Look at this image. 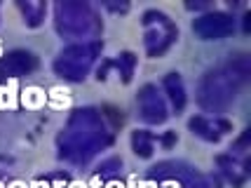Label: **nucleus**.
<instances>
[{
    "label": "nucleus",
    "mask_w": 251,
    "mask_h": 188,
    "mask_svg": "<svg viewBox=\"0 0 251 188\" xmlns=\"http://www.w3.org/2000/svg\"><path fill=\"white\" fill-rule=\"evenodd\" d=\"M19 106L28 108V111H40V108L47 106V92L40 87H35V85L22 89V94H19Z\"/></svg>",
    "instance_id": "obj_1"
},
{
    "label": "nucleus",
    "mask_w": 251,
    "mask_h": 188,
    "mask_svg": "<svg viewBox=\"0 0 251 188\" xmlns=\"http://www.w3.org/2000/svg\"><path fill=\"white\" fill-rule=\"evenodd\" d=\"M47 106H50V108H54V111H66V108H71V106H73L71 89L61 87V85L50 87V92H47Z\"/></svg>",
    "instance_id": "obj_2"
},
{
    "label": "nucleus",
    "mask_w": 251,
    "mask_h": 188,
    "mask_svg": "<svg viewBox=\"0 0 251 188\" xmlns=\"http://www.w3.org/2000/svg\"><path fill=\"white\" fill-rule=\"evenodd\" d=\"M5 89H7V111H19V108H22V106H19V94H22L19 80H17V78H10Z\"/></svg>",
    "instance_id": "obj_3"
},
{
    "label": "nucleus",
    "mask_w": 251,
    "mask_h": 188,
    "mask_svg": "<svg viewBox=\"0 0 251 188\" xmlns=\"http://www.w3.org/2000/svg\"><path fill=\"white\" fill-rule=\"evenodd\" d=\"M0 111H7V89H5V85H0Z\"/></svg>",
    "instance_id": "obj_4"
},
{
    "label": "nucleus",
    "mask_w": 251,
    "mask_h": 188,
    "mask_svg": "<svg viewBox=\"0 0 251 188\" xmlns=\"http://www.w3.org/2000/svg\"><path fill=\"white\" fill-rule=\"evenodd\" d=\"M87 188H103V184H101V177H99V174H94V177L87 181Z\"/></svg>",
    "instance_id": "obj_5"
},
{
    "label": "nucleus",
    "mask_w": 251,
    "mask_h": 188,
    "mask_svg": "<svg viewBox=\"0 0 251 188\" xmlns=\"http://www.w3.org/2000/svg\"><path fill=\"white\" fill-rule=\"evenodd\" d=\"M136 188H160V184L153 181V179H146V181H139V186Z\"/></svg>",
    "instance_id": "obj_6"
},
{
    "label": "nucleus",
    "mask_w": 251,
    "mask_h": 188,
    "mask_svg": "<svg viewBox=\"0 0 251 188\" xmlns=\"http://www.w3.org/2000/svg\"><path fill=\"white\" fill-rule=\"evenodd\" d=\"M5 188H28V184H26V181H22V179H14V181H10Z\"/></svg>",
    "instance_id": "obj_7"
},
{
    "label": "nucleus",
    "mask_w": 251,
    "mask_h": 188,
    "mask_svg": "<svg viewBox=\"0 0 251 188\" xmlns=\"http://www.w3.org/2000/svg\"><path fill=\"white\" fill-rule=\"evenodd\" d=\"M28 188H50V184H47V181H40V179H33L31 184H28Z\"/></svg>",
    "instance_id": "obj_8"
},
{
    "label": "nucleus",
    "mask_w": 251,
    "mask_h": 188,
    "mask_svg": "<svg viewBox=\"0 0 251 188\" xmlns=\"http://www.w3.org/2000/svg\"><path fill=\"white\" fill-rule=\"evenodd\" d=\"M136 186H139V177H136V174H129V181L125 184V188H136Z\"/></svg>",
    "instance_id": "obj_9"
},
{
    "label": "nucleus",
    "mask_w": 251,
    "mask_h": 188,
    "mask_svg": "<svg viewBox=\"0 0 251 188\" xmlns=\"http://www.w3.org/2000/svg\"><path fill=\"white\" fill-rule=\"evenodd\" d=\"M68 188H87V181H71V184H68Z\"/></svg>",
    "instance_id": "obj_10"
},
{
    "label": "nucleus",
    "mask_w": 251,
    "mask_h": 188,
    "mask_svg": "<svg viewBox=\"0 0 251 188\" xmlns=\"http://www.w3.org/2000/svg\"><path fill=\"white\" fill-rule=\"evenodd\" d=\"M103 188H125V184H120V181H108Z\"/></svg>",
    "instance_id": "obj_11"
},
{
    "label": "nucleus",
    "mask_w": 251,
    "mask_h": 188,
    "mask_svg": "<svg viewBox=\"0 0 251 188\" xmlns=\"http://www.w3.org/2000/svg\"><path fill=\"white\" fill-rule=\"evenodd\" d=\"M50 188H64V181H61V179H54V181L50 184Z\"/></svg>",
    "instance_id": "obj_12"
},
{
    "label": "nucleus",
    "mask_w": 251,
    "mask_h": 188,
    "mask_svg": "<svg viewBox=\"0 0 251 188\" xmlns=\"http://www.w3.org/2000/svg\"><path fill=\"white\" fill-rule=\"evenodd\" d=\"M160 188H178V184H176V181H164Z\"/></svg>",
    "instance_id": "obj_13"
},
{
    "label": "nucleus",
    "mask_w": 251,
    "mask_h": 188,
    "mask_svg": "<svg viewBox=\"0 0 251 188\" xmlns=\"http://www.w3.org/2000/svg\"><path fill=\"white\" fill-rule=\"evenodd\" d=\"M0 56H2V40H0Z\"/></svg>",
    "instance_id": "obj_14"
},
{
    "label": "nucleus",
    "mask_w": 251,
    "mask_h": 188,
    "mask_svg": "<svg viewBox=\"0 0 251 188\" xmlns=\"http://www.w3.org/2000/svg\"><path fill=\"white\" fill-rule=\"evenodd\" d=\"M0 188H5V184H2V181H0Z\"/></svg>",
    "instance_id": "obj_15"
}]
</instances>
